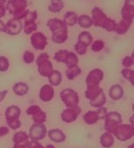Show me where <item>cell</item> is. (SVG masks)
Segmentation results:
<instances>
[{"mask_svg":"<svg viewBox=\"0 0 134 148\" xmlns=\"http://www.w3.org/2000/svg\"><path fill=\"white\" fill-rule=\"evenodd\" d=\"M105 47V44L104 42L100 39H98V40H95L94 42H92L91 43V50L95 52V53H98L100 52L103 48Z\"/></svg>","mask_w":134,"mask_h":148,"instance_id":"8d00e7d4","label":"cell"},{"mask_svg":"<svg viewBox=\"0 0 134 148\" xmlns=\"http://www.w3.org/2000/svg\"><path fill=\"white\" fill-rule=\"evenodd\" d=\"M107 113V109L105 107H99L96 111H89L83 115V121L88 125H93L97 123L99 120H104L106 114Z\"/></svg>","mask_w":134,"mask_h":148,"instance_id":"8992f818","label":"cell"},{"mask_svg":"<svg viewBox=\"0 0 134 148\" xmlns=\"http://www.w3.org/2000/svg\"><path fill=\"white\" fill-rule=\"evenodd\" d=\"M100 144L103 147L110 148L115 144V137L113 136V134L109 132H105L100 136Z\"/></svg>","mask_w":134,"mask_h":148,"instance_id":"44dd1931","label":"cell"},{"mask_svg":"<svg viewBox=\"0 0 134 148\" xmlns=\"http://www.w3.org/2000/svg\"><path fill=\"white\" fill-rule=\"evenodd\" d=\"M65 6V3L63 0H51L50 5H48V9L50 12L54 14L59 13Z\"/></svg>","mask_w":134,"mask_h":148,"instance_id":"83f0119b","label":"cell"},{"mask_svg":"<svg viewBox=\"0 0 134 148\" xmlns=\"http://www.w3.org/2000/svg\"><path fill=\"white\" fill-rule=\"evenodd\" d=\"M0 32L6 33V25L1 19H0Z\"/></svg>","mask_w":134,"mask_h":148,"instance_id":"bcb514c9","label":"cell"},{"mask_svg":"<svg viewBox=\"0 0 134 148\" xmlns=\"http://www.w3.org/2000/svg\"><path fill=\"white\" fill-rule=\"evenodd\" d=\"M45 148H56V147L52 145H47V146Z\"/></svg>","mask_w":134,"mask_h":148,"instance_id":"681fc988","label":"cell"},{"mask_svg":"<svg viewBox=\"0 0 134 148\" xmlns=\"http://www.w3.org/2000/svg\"><path fill=\"white\" fill-rule=\"evenodd\" d=\"M47 135L49 136L50 140H52L55 143H63L66 139L65 134L61 130H58V129L50 130L47 132Z\"/></svg>","mask_w":134,"mask_h":148,"instance_id":"e0dca14e","label":"cell"},{"mask_svg":"<svg viewBox=\"0 0 134 148\" xmlns=\"http://www.w3.org/2000/svg\"><path fill=\"white\" fill-rule=\"evenodd\" d=\"M102 92H104V90H103L100 87L89 88H87V90L85 92V97L89 101H92V100L96 99Z\"/></svg>","mask_w":134,"mask_h":148,"instance_id":"cb8c5ba5","label":"cell"},{"mask_svg":"<svg viewBox=\"0 0 134 148\" xmlns=\"http://www.w3.org/2000/svg\"><path fill=\"white\" fill-rule=\"evenodd\" d=\"M81 73V70L78 65L73 66V67H70L67 69L66 71V77L69 80H73L75 78H77L80 74Z\"/></svg>","mask_w":134,"mask_h":148,"instance_id":"4dcf8cb0","label":"cell"},{"mask_svg":"<svg viewBox=\"0 0 134 148\" xmlns=\"http://www.w3.org/2000/svg\"><path fill=\"white\" fill-rule=\"evenodd\" d=\"M131 25V24L129 23H127L126 21L122 20L120 23H116L115 31L117 34H119V35H123V34H125L127 31L130 29Z\"/></svg>","mask_w":134,"mask_h":148,"instance_id":"f1b7e54d","label":"cell"},{"mask_svg":"<svg viewBox=\"0 0 134 148\" xmlns=\"http://www.w3.org/2000/svg\"><path fill=\"white\" fill-rule=\"evenodd\" d=\"M6 2V0H0V3H3V4H5Z\"/></svg>","mask_w":134,"mask_h":148,"instance_id":"f907efd6","label":"cell"},{"mask_svg":"<svg viewBox=\"0 0 134 148\" xmlns=\"http://www.w3.org/2000/svg\"><path fill=\"white\" fill-rule=\"evenodd\" d=\"M74 50H75V52L77 53L78 55L84 56L87 53L88 47H86L85 45L80 43V42H77V43L75 44V46H74Z\"/></svg>","mask_w":134,"mask_h":148,"instance_id":"74e56055","label":"cell"},{"mask_svg":"<svg viewBox=\"0 0 134 148\" xmlns=\"http://www.w3.org/2000/svg\"><path fill=\"white\" fill-rule=\"evenodd\" d=\"M78 42L85 45L86 47H89L93 42V38L89 31H82L78 36Z\"/></svg>","mask_w":134,"mask_h":148,"instance_id":"484cf974","label":"cell"},{"mask_svg":"<svg viewBox=\"0 0 134 148\" xmlns=\"http://www.w3.org/2000/svg\"><path fill=\"white\" fill-rule=\"evenodd\" d=\"M23 31L26 35H30L32 33H34L35 31H37L38 29V25L35 23H24L23 24Z\"/></svg>","mask_w":134,"mask_h":148,"instance_id":"e575fe53","label":"cell"},{"mask_svg":"<svg viewBox=\"0 0 134 148\" xmlns=\"http://www.w3.org/2000/svg\"><path fill=\"white\" fill-rule=\"evenodd\" d=\"M6 33L11 35V36H15L22 32L23 24L22 21L18 19H11L6 23Z\"/></svg>","mask_w":134,"mask_h":148,"instance_id":"9a60e30c","label":"cell"},{"mask_svg":"<svg viewBox=\"0 0 134 148\" xmlns=\"http://www.w3.org/2000/svg\"><path fill=\"white\" fill-rule=\"evenodd\" d=\"M28 6L27 0H9L6 3L5 9L8 10L10 14L14 16L16 14L26 10Z\"/></svg>","mask_w":134,"mask_h":148,"instance_id":"30bf717a","label":"cell"},{"mask_svg":"<svg viewBox=\"0 0 134 148\" xmlns=\"http://www.w3.org/2000/svg\"><path fill=\"white\" fill-rule=\"evenodd\" d=\"M78 62H79V58H78L77 55L75 54V53H74V52H69L67 59H66V61L65 62L66 67L70 68V67L78 65Z\"/></svg>","mask_w":134,"mask_h":148,"instance_id":"1f68e13d","label":"cell"},{"mask_svg":"<svg viewBox=\"0 0 134 148\" xmlns=\"http://www.w3.org/2000/svg\"><path fill=\"white\" fill-rule=\"evenodd\" d=\"M23 58V62L29 64V63H32L34 62L35 56L33 53H32L30 51H26V52H24Z\"/></svg>","mask_w":134,"mask_h":148,"instance_id":"ab89813d","label":"cell"},{"mask_svg":"<svg viewBox=\"0 0 134 148\" xmlns=\"http://www.w3.org/2000/svg\"><path fill=\"white\" fill-rule=\"evenodd\" d=\"M68 54H69V51H67V50H64V49L59 50L55 54L54 59L58 62H64L65 63L66 59H67Z\"/></svg>","mask_w":134,"mask_h":148,"instance_id":"d6a6232c","label":"cell"},{"mask_svg":"<svg viewBox=\"0 0 134 148\" xmlns=\"http://www.w3.org/2000/svg\"><path fill=\"white\" fill-rule=\"evenodd\" d=\"M29 143V142H28ZM28 144H20V145H14L13 148H27Z\"/></svg>","mask_w":134,"mask_h":148,"instance_id":"c3c4849f","label":"cell"},{"mask_svg":"<svg viewBox=\"0 0 134 148\" xmlns=\"http://www.w3.org/2000/svg\"><path fill=\"white\" fill-rule=\"evenodd\" d=\"M47 134V127L44 124H33L29 130V137L35 141L42 140L46 137Z\"/></svg>","mask_w":134,"mask_h":148,"instance_id":"ba28073f","label":"cell"},{"mask_svg":"<svg viewBox=\"0 0 134 148\" xmlns=\"http://www.w3.org/2000/svg\"><path fill=\"white\" fill-rule=\"evenodd\" d=\"M91 14L92 22H93V25L95 27H101L108 32L115 31L116 25L115 21L108 18L107 14L102 11L101 8L98 6L94 7L91 11Z\"/></svg>","mask_w":134,"mask_h":148,"instance_id":"6da1fadb","label":"cell"},{"mask_svg":"<svg viewBox=\"0 0 134 148\" xmlns=\"http://www.w3.org/2000/svg\"><path fill=\"white\" fill-rule=\"evenodd\" d=\"M62 80H63L62 73L57 70H53V71L51 72V74L48 77L49 85H51L52 87H57L61 84Z\"/></svg>","mask_w":134,"mask_h":148,"instance_id":"ffe728a7","label":"cell"},{"mask_svg":"<svg viewBox=\"0 0 134 148\" xmlns=\"http://www.w3.org/2000/svg\"><path fill=\"white\" fill-rule=\"evenodd\" d=\"M27 148H45L42 145H41L38 141L32 140L30 142L28 143Z\"/></svg>","mask_w":134,"mask_h":148,"instance_id":"7bdbcfd3","label":"cell"},{"mask_svg":"<svg viewBox=\"0 0 134 148\" xmlns=\"http://www.w3.org/2000/svg\"><path fill=\"white\" fill-rule=\"evenodd\" d=\"M51 32H52V38L51 39L54 43L63 44L68 39V29L65 23Z\"/></svg>","mask_w":134,"mask_h":148,"instance_id":"7c38bea8","label":"cell"},{"mask_svg":"<svg viewBox=\"0 0 134 148\" xmlns=\"http://www.w3.org/2000/svg\"><path fill=\"white\" fill-rule=\"evenodd\" d=\"M104 79V72H103L100 69H93L91 70L86 79V84H87V88H97L99 87V84Z\"/></svg>","mask_w":134,"mask_h":148,"instance_id":"52a82bcc","label":"cell"},{"mask_svg":"<svg viewBox=\"0 0 134 148\" xmlns=\"http://www.w3.org/2000/svg\"><path fill=\"white\" fill-rule=\"evenodd\" d=\"M6 122H7V125H8L9 128L11 129V130H18L20 127H21V125H22V123H21V121H20L19 119H17V120H11V121H6Z\"/></svg>","mask_w":134,"mask_h":148,"instance_id":"60d3db41","label":"cell"},{"mask_svg":"<svg viewBox=\"0 0 134 148\" xmlns=\"http://www.w3.org/2000/svg\"><path fill=\"white\" fill-rule=\"evenodd\" d=\"M128 148H134V144H131V145H130Z\"/></svg>","mask_w":134,"mask_h":148,"instance_id":"816d5d0a","label":"cell"},{"mask_svg":"<svg viewBox=\"0 0 134 148\" xmlns=\"http://www.w3.org/2000/svg\"><path fill=\"white\" fill-rule=\"evenodd\" d=\"M77 23L80 25V27L83 29H89L93 25V22H92L91 17H89L87 14H82L80 16H78Z\"/></svg>","mask_w":134,"mask_h":148,"instance_id":"d4e9b609","label":"cell"},{"mask_svg":"<svg viewBox=\"0 0 134 148\" xmlns=\"http://www.w3.org/2000/svg\"><path fill=\"white\" fill-rule=\"evenodd\" d=\"M7 93H8V91H7V90H3V91H0V102H2V101L5 99V96L7 95Z\"/></svg>","mask_w":134,"mask_h":148,"instance_id":"7dc6e473","label":"cell"},{"mask_svg":"<svg viewBox=\"0 0 134 148\" xmlns=\"http://www.w3.org/2000/svg\"><path fill=\"white\" fill-rule=\"evenodd\" d=\"M113 136L122 142H125L134 136V128L131 124H120L115 129Z\"/></svg>","mask_w":134,"mask_h":148,"instance_id":"3957f363","label":"cell"},{"mask_svg":"<svg viewBox=\"0 0 134 148\" xmlns=\"http://www.w3.org/2000/svg\"><path fill=\"white\" fill-rule=\"evenodd\" d=\"M122 63L123 67H125V68H130V67H131V66L133 65V63H134L133 55H132L131 56H125L124 58L122 59Z\"/></svg>","mask_w":134,"mask_h":148,"instance_id":"b9f144b4","label":"cell"},{"mask_svg":"<svg viewBox=\"0 0 134 148\" xmlns=\"http://www.w3.org/2000/svg\"><path fill=\"white\" fill-rule=\"evenodd\" d=\"M38 18V14L36 11H28L27 14L25 15L24 19V23H35V21Z\"/></svg>","mask_w":134,"mask_h":148,"instance_id":"d590c367","label":"cell"},{"mask_svg":"<svg viewBox=\"0 0 134 148\" xmlns=\"http://www.w3.org/2000/svg\"><path fill=\"white\" fill-rule=\"evenodd\" d=\"M80 112H81V109L79 106L73 107V108H67L62 112L61 119L64 122L71 123L77 120L78 116Z\"/></svg>","mask_w":134,"mask_h":148,"instance_id":"5bb4252c","label":"cell"},{"mask_svg":"<svg viewBox=\"0 0 134 148\" xmlns=\"http://www.w3.org/2000/svg\"><path fill=\"white\" fill-rule=\"evenodd\" d=\"M122 20L132 24L134 18V0H125L122 9Z\"/></svg>","mask_w":134,"mask_h":148,"instance_id":"4fadbf2b","label":"cell"},{"mask_svg":"<svg viewBox=\"0 0 134 148\" xmlns=\"http://www.w3.org/2000/svg\"><path fill=\"white\" fill-rule=\"evenodd\" d=\"M26 112L28 115L32 116L35 124H43L47 121L46 112L41 110V108L38 106V105H32V106H30L27 109Z\"/></svg>","mask_w":134,"mask_h":148,"instance_id":"9c48e42d","label":"cell"},{"mask_svg":"<svg viewBox=\"0 0 134 148\" xmlns=\"http://www.w3.org/2000/svg\"><path fill=\"white\" fill-rule=\"evenodd\" d=\"M77 20H78V15L74 12H67L65 14L63 23L66 26H74L77 23Z\"/></svg>","mask_w":134,"mask_h":148,"instance_id":"4316f807","label":"cell"},{"mask_svg":"<svg viewBox=\"0 0 134 148\" xmlns=\"http://www.w3.org/2000/svg\"><path fill=\"white\" fill-rule=\"evenodd\" d=\"M13 90L16 96L23 97L29 92V86L24 82H17L14 86Z\"/></svg>","mask_w":134,"mask_h":148,"instance_id":"7402d4cb","label":"cell"},{"mask_svg":"<svg viewBox=\"0 0 134 148\" xmlns=\"http://www.w3.org/2000/svg\"><path fill=\"white\" fill-rule=\"evenodd\" d=\"M5 5L3 3H0V18H2L5 15Z\"/></svg>","mask_w":134,"mask_h":148,"instance_id":"f6af8a7d","label":"cell"},{"mask_svg":"<svg viewBox=\"0 0 134 148\" xmlns=\"http://www.w3.org/2000/svg\"><path fill=\"white\" fill-rule=\"evenodd\" d=\"M90 105L92 107H95V108H99V107H103L104 104L107 103V97L105 96L104 92H102L99 96L92 101H89Z\"/></svg>","mask_w":134,"mask_h":148,"instance_id":"f546056e","label":"cell"},{"mask_svg":"<svg viewBox=\"0 0 134 148\" xmlns=\"http://www.w3.org/2000/svg\"><path fill=\"white\" fill-rule=\"evenodd\" d=\"M54 96H55L54 88L51 85H49V84H45L39 90V99L45 103L52 100L54 98Z\"/></svg>","mask_w":134,"mask_h":148,"instance_id":"2e32d148","label":"cell"},{"mask_svg":"<svg viewBox=\"0 0 134 148\" xmlns=\"http://www.w3.org/2000/svg\"><path fill=\"white\" fill-rule=\"evenodd\" d=\"M36 63L38 66V72L40 74L42 77L48 78L51 72L53 71V64L51 61L49 60V56L47 53H42L40 54L37 60Z\"/></svg>","mask_w":134,"mask_h":148,"instance_id":"7a4b0ae2","label":"cell"},{"mask_svg":"<svg viewBox=\"0 0 134 148\" xmlns=\"http://www.w3.org/2000/svg\"><path fill=\"white\" fill-rule=\"evenodd\" d=\"M122 77L129 80L131 85H133V81H134V71L130 69V68H125L122 71Z\"/></svg>","mask_w":134,"mask_h":148,"instance_id":"836d02e7","label":"cell"},{"mask_svg":"<svg viewBox=\"0 0 134 148\" xmlns=\"http://www.w3.org/2000/svg\"><path fill=\"white\" fill-rule=\"evenodd\" d=\"M60 97L67 108L78 106L80 98L76 91L71 88H65L60 93Z\"/></svg>","mask_w":134,"mask_h":148,"instance_id":"277c9868","label":"cell"},{"mask_svg":"<svg viewBox=\"0 0 134 148\" xmlns=\"http://www.w3.org/2000/svg\"><path fill=\"white\" fill-rule=\"evenodd\" d=\"M9 133V128L7 127H0V137L5 136Z\"/></svg>","mask_w":134,"mask_h":148,"instance_id":"ee69618b","label":"cell"},{"mask_svg":"<svg viewBox=\"0 0 134 148\" xmlns=\"http://www.w3.org/2000/svg\"><path fill=\"white\" fill-rule=\"evenodd\" d=\"M29 135L24 131H19L16 132L14 135L13 141L14 145H20V144H28L29 142Z\"/></svg>","mask_w":134,"mask_h":148,"instance_id":"603a6c76","label":"cell"},{"mask_svg":"<svg viewBox=\"0 0 134 148\" xmlns=\"http://www.w3.org/2000/svg\"><path fill=\"white\" fill-rule=\"evenodd\" d=\"M105 126L104 128L107 132L113 134L115 129L120 124L122 123V115L117 112H107L105 116Z\"/></svg>","mask_w":134,"mask_h":148,"instance_id":"5b68a950","label":"cell"},{"mask_svg":"<svg viewBox=\"0 0 134 148\" xmlns=\"http://www.w3.org/2000/svg\"><path fill=\"white\" fill-rule=\"evenodd\" d=\"M109 97L113 100H120L123 97V88L119 84H115V85H113L108 91Z\"/></svg>","mask_w":134,"mask_h":148,"instance_id":"d6986e66","label":"cell"},{"mask_svg":"<svg viewBox=\"0 0 134 148\" xmlns=\"http://www.w3.org/2000/svg\"><path fill=\"white\" fill-rule=\"evenodd\" d=\"M9 60L5 56H0V71L5 72L8 70L9 68Z\"/></svg>","mask_w":134,"mask_h":148,"instance_id":"f35d334b","label":"cell"},{"mask_svg":"<svg viewBox=\"0 0 134 148\" xmlns=\"http://www.w3.org/2000/svg\"><path fill=\"white\" fill-rule=\"evenodd\" d=\"M21 115V109L17 105H10L6 108L5 111V118L6 121L17 120Z\"/></svg>","mask_w":134,"mask_h":148,"instance_id":"ac0fdd59","label":"cell"},{"mask_svg":"<svg viewBox=\"0 0 134 148\" xmlns=\"http://www.w3.org/2000/svg\"><path fill=\"white\" fill-rule=\"evenodd\" d=\"M30 44L36 50H44L47 45V38L42 32H34L30 37Z\"/></svg>","mask_w":134,"mask_h":148,"instance_id":"8fae6325","label":"cell"}]
</instances>
